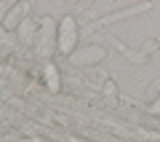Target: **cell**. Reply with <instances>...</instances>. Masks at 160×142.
<instances>
[{"instance_id":"1","label":"cell","mask_w":160,"mask_h":142,"mask_svg":"<svg viewBox=\"0 0 160 142\" xmlns=\"http://www.w3.org/2000/svg\"><path fill=\"white\" fill-rule=\"evenodd\" d=\"M78 35H80L78 22L72 16H64L59 22V30H56V51L64 54V57H72L78 51Z\"/></svg>"},{"instance_id":"2","label":"cell","mask_w":160,"mask_h":142,"mask_svg":"<svg viewBox=\"0 0 160 142\" xmlns=\"http://www.w3.org/2000/svg\"><path fill=\"white\" fill-rule=\"evenodd\" d=\"M56 24H53L51 16H43L40 19V27H38V54L40 57H48L56 46Z\"/></svg>"},{"instance_id":"3","label":"cell","mask_w":160,"mask_h":142,"mask_svg":"<svg viewBox=\"0 0 160 142\" xmlns=\"http://www.w3.org/2000/svg\"><path fill=\"white\" fill-rule=\"evenodd\" d=\"M107 57V51H104L102 46H86V48H78V51L72 54V62L75 64H83V67H86V64H96V62H102V59Z\"/></svg>"},{"instance_id":"4","label":"cell","mask_w":160,"mask_h":142,"mask_svg":"<svg viewBox=\"0 0 160 142\" xmlns=\"http://www.w3.org/2000/svg\"><path fill=\"white\" fill-rule=\"evenodd\" d=\"M27 14H29V3H16V6L3 16V27L6 30H19L27 22Z\"/></svg>"},{"instance_id":"5","label":"cell","mask_w":160,"mask_h":142,"mask_svg":"<svg viewBox=\"0 0 160 142\" xmlns=\"http://www.w3.org/2000/svg\"><path fill=\"white\" fill-rule=\"evenodd\" d=\"M43 75H46V86H48V89H51V91H59V70L53 67V64H46Z\"/></svg>"},{"instance_id":"6","label":"cell","mask_w":160,"mask_h":142,"mask_svg":"<svg viewBox=\"0 0 160 142\" xmlns=\"http://www.w3.org/2000/svg\"><path fill=\"white\" fill-rule=\"evenodd\" d=\"M19 38H22V43H32V38H35V24H32V19H27V22L19 27Z\"/></svg>"},{"instance_id":"7","label":"cell","mask_w":160,"mask_h":142,"mask_svg":"<svg viewBox=\"0 0 160 142\" xmlns=\"http://www.w3.org/2000/svg\"><path fill=\"white\" fill-rule=\"evenodd\" d=\"M149 6H139V8H128V11H123V14H115V16H107L102 24H109V22H118V19H123V16H131V14H139V11H147Z\"/></svg>"},{"instance_id":"8","label":"cell","mask_w":160,"mask_h":142,"mask_svg":"<svg viewBox=\"0 0 160 142\" xmlns=\"http://www.w3.org/2000/svg\"><path fill=\"white\" fill-rule=\"evenodd\" d=\"M149 113H155V115H160V97L155 99L152 105H149Z\"/></svg>"}]
</instances>
